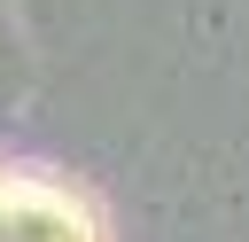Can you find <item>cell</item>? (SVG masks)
Instances as JSON below:
<instances>
[{"label": "cell", "instance_id": "6da1fadb", "mask_svg": "<svg viewBox=\"0 0 249 242\" xmlns=\"http://www.w3.org/2000/svg\"><path fill=\"white\" fill-rule=\"evenodd\" d=\"M0 242H101L78 187L47 172H0Z\"/></svg>", "mask_w": 249, "mask_h": 242}]
</instances>
